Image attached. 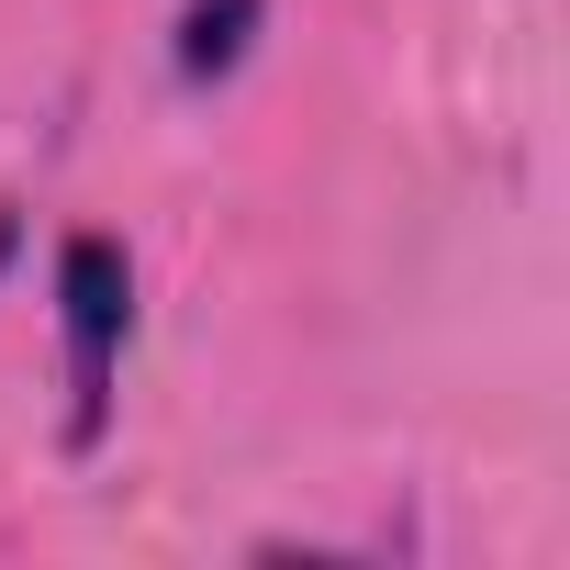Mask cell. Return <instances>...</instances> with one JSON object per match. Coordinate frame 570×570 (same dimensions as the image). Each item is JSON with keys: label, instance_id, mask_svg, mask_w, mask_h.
Instances as JSON below:
<instances>
[{"label": "cell", "instance_id": "cell-3", "mask_svg": "<svg viewBox=\"0 0 570 570\" xmlns=\"http://www.w3.org/2000/svg\"><path fill=\"white\" fill-rule=\"evenodd\" d=\"M23 268V202H0V279Z\"/></svg>", "mask_w": 570, "mask_h": 570}, {"label": "cell", "instance_id": "cell-2", "mask_svg": "<svg viewBox=\"0 0 570 570\" xmlns=\"http://www.w3.org/2000/svg\"><path fill=\"white\" fill-rule=\"evenodd\" d=\"M257 46H268V0H179V12H168V90L213 101V90L246 79Z\"/></svg>", "mask_w": 570, "mask_h": 570}, {"label": "cell", "instance_id": "cell-1", "mask_svg": "<svg viewBox=\"0 0 570 570\" xmlns=\"http://www.w3.org/2000/svg\"><path fill=\"white\" fill-rule=\"evenodd\" d=\"M46 303H57V448L68 459H101L112 448V414H124V358H135V325H146V268L112 224H68L57 257H46Z\"/></svg>", "mask_w": 570, "mask_h": 570}]
</instances>
